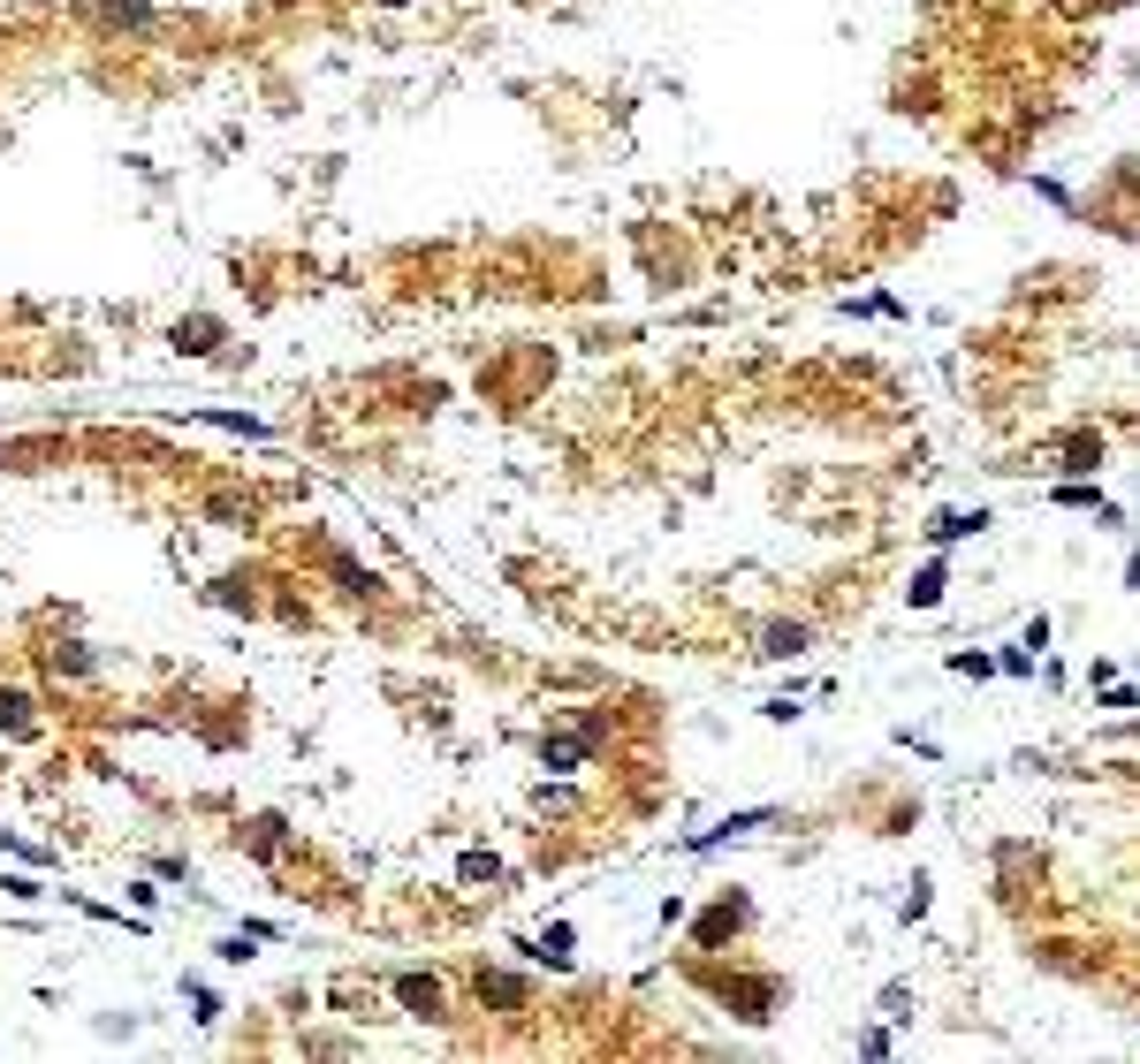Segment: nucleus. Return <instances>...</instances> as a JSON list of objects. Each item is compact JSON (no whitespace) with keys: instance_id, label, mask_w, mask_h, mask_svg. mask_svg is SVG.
<instances>
[{"instance_id":"obj_1","label":"nucleus","mask_w":1140,"mask_h":1064,"mask_svg":"<svg viewBox=\"0 0 1140 1064\" xmlns=\"http://www.w3.org/2000/svg\"><path fill=\"white\" fill-rule=\"evenodd\" d=\"M46 722H38V707H30V692H16V685H0V738L8 746H30Z\"/></svg>"},{"instance_id":"obj_2","label":"nucleus","mask_w":1140,"mask_h":1064,"mask_svg":"<svg viewBox=\"0 0 1140 1064\" xmlns=\"http://www.w3.org/2000/svg\"><path fill=\"white\" fill-rule=\"evenodd\" d=\"M396 996L411 1019H441V980L433 974H396Z\"/></svg>"},{"instance_id":"obj_3","label":"nucleus","mask_w":1140,"mask_h":1064,"mask_svg":"<svg viewBox=\"0 0 1140 1064\" xmlns=\"http://www.w3.org/2000/svg\"><path fill=\"white\" fill-rule=\"evenodd\" d=\"M213 343H221V319H175V350H191V358H205Z\"/></svg>"},{"instance_id":"obj_4","label":"nucleus","mask_w":1140,"mask_h":1064,"mask_svg":"<svg viewBox=\"0 0 1140 1064\" xmlns=\"http://www.w3.org/2000/svg\"><path fill=\"white\" fill-rule=\"evenodd\" d=\"M46 669H54V677H91V654L77 646V639H54V646H46Z\"/></svg>"},{"instance_id":"obj_5","label":"nucleus","mask_w":1140,"mask_h":1064,"mask_svg":"<svg viewBox=\"0 0 1140 1064\" xmlns=\"http://www.w3.org/2000/svg\"><path fill=\"white\" fill-rule=\"evenodd\" d=\"M327 571L342 578V593H372V586H380V578H372V571H358L350 555H327Z\"/></svg>"},{"instance_id":"obj_6","label":"nucleus","mask_w":1140,"mask_h":1064,"mask_svg":"<svg viewBox=\"0 0 1140 1064\" xmlns=\"http://www.w3.org/2000/svg\"><path fill=\"white\" fill-rule=\"evenodd\" d=\"M480 1004H525V988L502 980V974H480Z\"/></svg>"}]
</instances>
